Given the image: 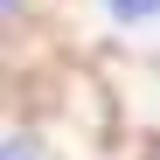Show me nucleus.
Wrapping results in <instances>:
<instances>
[{
  "label": "nucleus",
  "mask_w": 160,
  "mask_h": 160,
  "mask_svg": "<svg viewBox=\"0 0 160 160\" xmlns=\"http://www.w3.org/2000/svg\"><path fill=\"white\" fill-rule=\"evenodd\" d=\"M104 14H112L118 28H146V21L160 14V0H104Z\"/></svg>",
  "instance_id": "nucleus-1"
},
{
  "label": "nucleus",
  "mask_w": 160,
  "mask_h": 160,
  "mask_svg": "<svg viewBox=\"0 0 160 160\" xmlns=\"http://www.w3.org/2000/svg\"><path fill=\"white\" fill-rule=\"evenodd\" d=\"M0 14H7V21H14V14H21V0H0Z\"/></svg>",
  "instance_id": "nucleus-3"
},
{
  "label": "nucleus",
  "mask_w": 160,
  "mask_h": 160,
  "mask_svg": "<svg viewBox=\"0 0 160 160\" xmlns=\"http://www.w3.org/2000/svg\"><path fill=\"white\" fill-rule=\"evenodd\" d=\"M0 160H42V146H35V139H21V132H14V139H7V153H0Z\"/></svg>",
  "instance_id": "nucleus-2"
},
{
  "label": "nucleus",
  "mask_w": 160,
  "mask_h": 160,
  "mask_svg": "<svg viewBox=\"0 0 160 160\" xmlns=\"http://www.w3.org/2000/svg\"><path fill=\"white\" fill-rule=\"evenodd\" d=\"M153 160H160V153H153Z\"/></svg>",
  "instance_id": "nucleus-4"
}]
</instances>
